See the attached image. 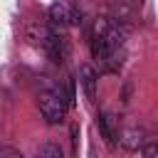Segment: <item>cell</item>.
<instances>
[{
  "mask_svg": "<svg viewBox=\"0 0 158 158\" xmlns=\"http://www.w3.org/2000/svg\"><path fill=\"white\" fill-rule=\"evenodd\" d=\"M37 104H40L42 118H44L49 126L62 123L64 116H67V109H69V104H67V99H64V94H62L59 86H47V89H42L40 96H37Z\"/></svg>",
  "mask_w": 158,
  "mask_h": 158,
  "instance_id": "6da1fadb",
  "label": "cell"
},
{
  "mask_svg": "<svg viewBox=\"0 0 158 158\" xmlns=\"http://www.w3.org/2000/svg\"><path fill=\"white\" fill-rule=\"evenodd\" d=\"M49 22H52V25H59V27H64V25H77V22H79V12H77L67 0H57V2L49 7Z\"/></svg>",
  "mask_w": 158,
  "mask_h": 158,
  "instance_id": "7a4b0ae2",
  "label": "cell"
},
{
  "mask_svg": "<svg viewBox=\"0 0 158 158\" xmlns=\"http://www.w3.org/2000/svg\"><path fill=\"white\" fill-rule=\"evenodd\" d=\"M79 81H81V86H84L86 99L94 101V99H96V81H99V74H96V69H94L91 64H81V67H79Z\"/></svg>",
  "mask_w": 158,
  "mask_h": 158,
  "instance_id": "3957f363",
  "label": "cell"
},
{
  "mask_svg": "<svg viewBox=\"0 0 158 158\" xmlns=\"http://www.w3.org/2000/svg\"><path fill=\"white\" fill-rule=\"evenodd\" d=\"M96 128H99V133H101L104 143H106L109 148H114V146H116L118 133H116V128H114V123H111V116H109L106 111H99V114H96Z\"/></svg>",
  "mask_w": 158,
  "mask_h": 158,
  "instance_id": "277c9868",
  "label": "cell"
},
{
  "mask_svg": "<svg viewBox=\"0 0 158 158\" xmlns=\"http://www.w3.org/2000/svg\"><path fill=\"white\" fill-rule=\"evenodd\" d=\"M121 143H123L128 151H138V148H141V143H143V133H141V131H136V128H128V131L123 133Z\"/></svg>",
  "mask_w": 158,
  "mask_h": 158,
  "instance_id": "5b68a950",
  "label": "cell"
},
{
  "mask_svg": "<svg viewBox=\"0 0 158 158\" xmlns=\"http://www.w3.org/2000/svg\"><path fill=\"white\" fill-rule=\"evenodd\" d=\"M37 156H42V158H62V148L57 143H42L37 148Z\"/></svg>",
  "mask_w": 158,
  "mask_h": 158,
  "instance_id": "8992f818",
  "label": "cell"
}]
</instances>
